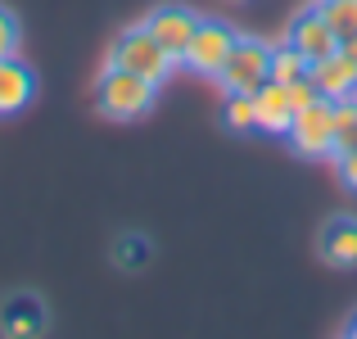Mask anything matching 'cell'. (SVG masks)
I'll return each mask as SVG.
<instances>
[{
  "mask_svg": "<svg viewBox=\"0 0 357 339\" xmlns=\"http://www.w3.org/2000/svg\"><path fill=\"white\" fill-rule=\"evenodd\" d=\"M36 96V73L27 68L18 54H5L0 59V118L9 113H23Z\"/></svg>",
  "mask_w": 357,
  "mask_h": 339,
  "instance_id": "30bf717a",
  "label": "cell"
},
{
  "mask_svg": "<svg viewBox=\"0 0 357 339\" xmlns=\"http://www.w3.org/2000/svg\"><path fill=\"white\" fill-rule=\"evenodd\" d=\"M321 14H326V23L335 27L340 41L357 32V0H321Z\"/></svg>",
  "mask_w": 357,
  "mask_h": 339,
  "instance_id": "e0dca14e",
  "label": "cell"
},
{
  "mask_svg": "<svg viewBox=\"0 0 357 339\" xmlns=\"http://www.w3.org/2000/svg\"><path fill=\"white\" fill-rule=\"evenodd\" d=\"M253 109H258V131H267V136H285L294 122V109H289V96L280 82H262L253 91Z\"/></svg>",
  "mask_w": 357,
  "mask_h": 339,
  "instance_id": "8fae6325",
  "label": "cell"
},
{
  "mask_svg": "<svg viewBox=\"0 0 357 339\" xmlns=\"http://www.w3.org/2000/svg\"><path fill=\"white\" fill-rule=\"evenodd\" d=\"M321 258L331 267H357V218H331L326 222Z\"/></svg>",
  "mask_w": 357,
  "mask_h": 339,
  "instance_id": "7c38bea8",
  "label": "cell"
},
{
  "mask_svg": "<svg viewBox=\"0 0 357 339\" xmlns=\"http://www.w3.org/2000/svg\"><path fill=\"white\" fill-rule=\"evenodd\" d=\"M298 77H307V59L289 41L276 45V50H271V82H280V86H285V82H298Z\"/></svg>",
  "mask_w": 357,
  "mask_h": 339,
  "instance_id": "9a60e30c",
  "label": "cell"
},
{
  "mask_svg": "<svg viewBox=\"0 0 357 339\" xmlns=\"http://www.w3.org/2000/svg\"><path fill=\"white\" fill-rule=\"evenodd\" d=\"M231 131H258V109H253V96H227V109H222Z\"/></svg>",
  "mask_w": 357,
  "mask_h": 339,
  "instance_id": "2e32d148",
  "label": "cell"
},
{
  "mask_svg": "<svg viewBox=\"0 0 357 339\" xmlns=\"http://www.w3.org/2000/svg\"><path fill=\"white\" fill-rule=\"evenodd\" d=\"M349 335H353V339H357V317H353V322H349Z\"/></svg>",
  "mask_w": 357,
  "mask_h": 339,
  "instance_id": "7402d4cb",
  "label": "cell"
},
{
  "mask_svg": "<svg viewBox=\"0 0 357 339\" xmlns=\"http://www.w3.org/2000/svg\"><path fill=\"white\" fill-rule=\"evenodd\" d=\"M231 5H244V0H231Z\"/></svg>",
  "mask_w": 357,
  "mask_h": 339,
  "instance_id": "603a6c76",
  "label": "cell"
},
{
  "mask_svg": "<svg viewBox=\"0 0 357 339\" xmlns=\"http://www.w3.org/2000/svg\"><path fill=\"white\" fill-rule=\"evenodd\" d=\"M285 96H289V109L298 113V109H307L317 100V86L307 77H298V82H285Z\"/></svg>",
  "mask_w": 357,
  "mask_h": 339,
  "instance_id": "d6986e66",
  "label": "cell"
},
{
  "mask_svg": "<svg viewBox=\"0 0 357 339\" xmlns=\"http://www.w3.org/2000/svg\"><path fill=\"white\" fill-rule=\"evenodd\" d=\"M340 50H344V54H349V59L357 63V32H353V36H344V41H340Z\"/></svg>",
  "mask_w": 357,
  "mask_h": 339,
  "instance_id": "44dd1931",
  "label": "cell"
},
{
  "mask_svg": "<svg viewBox=\"0 0 357 339\" xmlns=\"http://www.w3.org/2000/svg\"><path fill=\"white\" fill-rule=\"evenodd\" d=\"M18 41H23V27H18L14 9L0 5V59H5V54H18Z\"/></svg>",
  "mask_w": 357,
  "mask_h": 339,
  "instance_id": "ac0fdd59",
  "label": "cell"
},
{
  "mask_svg": "<svg viewBox=\"0 0 357 339\" xmlns=\"http://www.w3.org/2000/svg\"><path fill=\"white\" fill-rule=\"evenodd\" d=\"M149 253H154V244H149L140 231H127V235H118V240H114V262H118L122 271H145Z\"/></svg>",
  "mask_w": 357,
  "mask_h": 339,
  "instance_id": "4fadbf2b",
  "label": "cell"
},
{
  "mask_svg": "<svg viewBox=\"0 0 357 339\" xmlns=\"http://www.w3.org/2000/svg\"><path fill=\"white\" fill-rule=\"evenodd\" d=\"M218 82L227 96H253L262 82H271V45L262 41H236L227 54V63L218 68Z\"/></svg>",
  "mask_w": 357,
  "mask_h": 339,
  "instance_id": "277c9868",
  "label": "cell"
},
{
  "mask_svg": "<svg viewBox=\"0 0 357 339\" xmlns=\"http://www.w3.org/2000/svg\"><path fill=\"white\" fill-rule=\"evenodd\" d=\"M145 27L154 32V41L163 45L176 63H181V54H185V45H190L195 27H199V14H195V9H181V5H163V9H154V14L145 18Z\"/></svg>",
  "mask_w": 357,
  "mask_h": 339,
  "instance_id": "52a82bcc",
  "label": "cell"
},
{
  "mask_svg": "<svg viewBox=\"0 0 357 339\" xmlns=\"http://www.w3.org/2000/svg\"><path fill=\"white\" fill-rule=\"evenodd\" d=\"M154 96H158V82L140 77V73H131V68H118V63H109L96 82L100 113H105V118H118V122H131V118H140V113H149L154 109Z\"/></svg>",
  "mask_w": 357,
  "mask_h": 339,
  "instance_id": "6da1fadb",
  "label": "cell"
},
{
  "mask_svg": "<svg viewBox=\"0 0 357 339\" xmlns=\"http://www.w3.org/2000/svg\"><path fill=\"white\" fill-rule=\"evenodd\" d=\"M285 136L294 145V154L303 158H335V100L317 96L307 109H298Z\"/></svg>",
  "mask_w": 357,
  "mask_h": 339,
  "instance_id": "3957f363",
  "label": "cell"
},
{
  "mask_svg": "<svg viewBox=\"0 0 357 339\" xmlns=\"http://www.w3.org/2000/svg\"><path fill=\"white\" fill-rule=\"evenodd\" d=\"M307 82H312L317 96H326V100H349L357 91V63L344 50H335V54H326V59L307 63Z\"/></svg>",
  "mask_w": 357,
  "mask_h": 339,
  "instance_id": "9c48e42d",
  "label": "cell"
},
{
  "mask_svg": "<svg viewBox=\"0 0 357 339\" xmlns=\"http://www.w3.org/2000/svg\"><path fill=\"white\" fill-rule=\"evenodd\" d=\"M236 41L240 36H236L231 23H222V18H199V27H195L190 45H185V54H181V63L195 68L199 77H218V68L227 63V54H231Z\"/></svg>",
  "mask_w": 357,
  "mask_h": 339,
  "instance_id": "5b68a950",
  "label": "cell"
},
{
  "mask_svg": "<svg viewBox=\"0 0 357 339\" xmlns=\"http://www.w3.org/2000/svg\"><path fill=\"white\" fill-rule=\"evenodd\" d=\"M109 63L131 68V73H140V77H149V82H167V77H172V68H176V59L154 41V32H149L145 23L127 27V32L118 36L114 50H109Z\"/></svg>",
  "mask_w": 357,
  "mask_h": 339,
  "instance_id": "7a4b0ae2",
  "label": "cell"
},
{
  "mask_svg": "<svg viewBox=\"0 0 357 339\" xmlns=\"http://www.w3.org/2000/svg\"><path fill=\"white\" fill-rule=\"evenodd\" d=\"M285 41L294 45L307 63H317V59H326V54L340 50V36H335V27L326 23L321 9H303V14L289 23V36H285Z\"/></svg>",
  "mask_w": 357,
  "mask_h": 339,
  "instance_id": "8992f818",
  "label": "cell"
},
{
  "mask_svg": "<svg viewBox=\"0 0 357 339\" xmlns=\"http://www.w3.org/2000/svg\"><path fill=\"white\" fill-rule=\"evenodd\" d=\"M357 149V100H335V158Z\"/></svg>",
  "mask_w": 357,
  "mask_h": 339,
  "instance_id": "5bb4252c",
  "label": "cell"
},
{
  "mask_svg": "<svg viewBox=\"0 0 357 339\" xmlns=\"http://www.w3.org/2000/svg\"><path fill=\"white\" fill-rule=\"evenodd\" d=\"M45 326H50V312H45V303L32 289H18V294H9L5 303H0V331L5 335L32 339V335H41Z\"/></svg>",
  "mask_w": 357,
  "mask_h": 339,
  "instance_id": "ba28073f",
  "label": "cell"
},
{
  "mask_svg": "<svg viewBox=\"0 0 357 339\" xmlns=\"http://www.w3.org/2000/svg\"><path fill=\"white\" fill-rule=\"evenodd\" d=\"M353 100H357V91H353Z\"/></svg>",
  "mask_w": 357,
  "mask_h": 339,
  "instance_id": "cb8c5ba5",
  "label": "cell"
},
{
  "mask_svg": "<svg viewBox=\"0 0 357 339\" xmlns=\"http://www.w3.org/2000/svg\"><path fill=\"white\" fill-rule=\"evenodd\" d=\"M335 163H340V176H344V186H349V190L357 195V149H349V154H340Z\"/></svg>",
  "mask_w": 357,
  "mask_h": 339,
  "instance_id": "ffe728a7",
  "label": "cell"
}]
</instances>
